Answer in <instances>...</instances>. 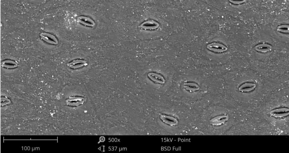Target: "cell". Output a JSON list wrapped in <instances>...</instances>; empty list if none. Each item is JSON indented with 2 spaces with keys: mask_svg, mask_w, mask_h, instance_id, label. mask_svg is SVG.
Instances as JSON below:
<instances>
[{
  "mask_svg": "<svg viewBox=\"0 0 289 153\" xmlns=\"http://www.w3.org/2000/svg\"><path fill=\"white\" fill-rule=\"evenodd\" d=\"M286 25L280 26L278 27L277 30L283 33H287L288 32V27Z\"/></svg>",
  "mask_w": 289,
  "mask_h": 153,
  "instance_id": "obj_9",
  "label": "cell"
},
{
  "mask_svg": "<svg viewBox=\"0 0 289 153\" xmlns=\"http://www.w3.org/2000/svg\"><path fill=\"white\" fill-rule=\"evenodd\" d=\"M85 64H86V62L84 60H76L69 63L68 65L71 69H77L84 66Z\"/></svg>",
  "mask_w": 289,
  "mask_h": 153,
  "instance_id": "obj_5",
  "label": "cell"
},
{
  "mask_svg": "<svg viewBox=\"0 0 289 153\" xmlns=\"http://www.w3.org/2000/svg\"><path fill=\"white\" fill-rule=\"evenodd\" d=\"M207 47L210 51L218 53L226 52L227 49L225 46L217 43L209 44Z\"/></svg>",
  "mask_w": 289,
  "mask_h": 153,
  "instance_id": "obj_2",
  "label": "cell"
},
{
  "mask_svg": "<svg viewBox=\"0 0 289 153\" xmlns=\"http://www.w3.org/2000/svg\"><path fill=\"white\" fill-rule=\"evenodd\" d=\"M1 66L6 69H13L17 68L18 66V65L13 60H6L2 62Z\"/></svg>",
  "mask_w": 289,
  "mask_h": 153,
  "instance_id": "obj_4",
  "label": "cell"
},
{
  "mask_svg": "<svg viewBox=\"0 0 289 153\" xmlns=\"http://www.w3.org/2000/svg\"><path fill=\"white\" fill-rule=\"evenodd\" d=\"M230 1L234 4H240L245 2L246 0H229Z\"/></svg>",
  "mask_w": 289,
  "mask_h": 153,
  "instance_id": "obj_10",
  "label": "cell"
},
{
  "mask_svg": "<svg viewBox=\"0 0 289 153\" xmlns=\"http://www.w3.org/2000/svg\"><path fill=\"white\" fill-rule=\"evenodd\" d=\"M148 76L152 81H156V82L160 83H163L165 82L164 79L159 74L155 73H150L148 74Z\"/></svg>",
  "mask_w": 289,
  "mask_h": 153,
  "instance_id": "obj_8",
  "label": "cell"
},
{
  "mask_svg": "<svg viewBox=\"0 0 289 153\" xmlns=\"http://www.w3.org/2000/svg\"><path fill=\"white\" fill-rule=\"evenodd\" d=\"M77 21L78 23L89 27H94L95 25L94 21L87 17L81 16L78 17Z\"/></svg>",
  "mask_w": 289,
  "mask_h": 153,
  "instance_id": "obj_3",
  "label": "cell"
},
{
  "mask_svg": "<svg viewBox=\"0 0 289 153\" xmlns=\"http://www.w3.org/2000/svg\"><path fill=\"white\" fill-rule=\"evenodd\" d=\"M272 46L266 44H259L255 46V49L257 51L261 52H266L272 50Z\"/></svg>",
  "mask_w": 289,
  "mask_h": 153,
  "instance_id": "obj_6",
  "label": "cell"
},
{
  "mask_svg": "<svg viewBox=\"0 0 289 153\" xmlns=\"http://www.w3.org/2000/svg\"><path fill=\"white\" fill-rule=\"evenodd\" d=\"M40 37L43 41L46 43L52 45H57L58 44V39L54 35L47 33H42Z\"/></svg>",
  "mask_w": 289,
  "mask_h": 153,
  "instance_id": "obj_1",
  "label": "cell"
},
{
  "mask_svg": "<svg viewBox=\"0 0 289 153\" xmlns=\"http://www.w3.org/2000/svg\"><path fill=\"white\" fill-rule=\"evenodd\" d=\"M256 85L252 83H246L242 85L239 88V90L242 92H248L254 89Z\"/></svg>",
  "mask_w": 289,
  "mask_h": 153,
  "instance_id": "obj_7",
  "label": "cell"
}]
</instances>
